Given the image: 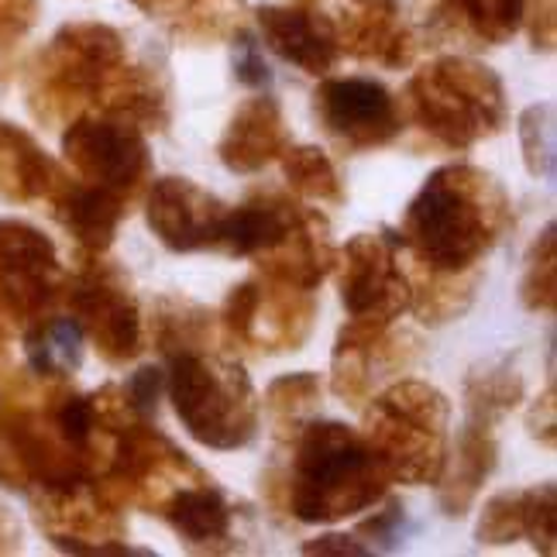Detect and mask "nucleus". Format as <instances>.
<instances>
[{
  "instance_id": "obj_1",
  "label": "nucleus",
  "mask_w": 557,
  "mask_h": 557,
  "mask_svg": "<svg viewBox=\"0 0 557 557\" xmlns=\"http://www.w3.org/2000/svg\"><path fill=\"white\" fill-rule=\"evenodd\" d=\"M28 111L38 124L66 127L79 114H114L162 132L169 87L159 70L132 55L127 38L103 21H70L28 70Z\"/></svg>"
},
{
  "instance_id": "obj_2",
  "label": "nucleus",
  "mask_w": 557,
  "mask_h": 557,
  "mask_svg": "<svg viewBox=\"0 0 557 557\" xmlns=\"http://www.w3.org/2000/svg\"><path fill=\"white\" fill-rule=\"evenodd\" d=\"M0 431L32 485L62 488L94 482L107 441L90 396H79L70 379L17 372L0 389Z\"/></svg>"
},
{
  "instance_id": "obj_3",
  "label": "nucleus",
  "mask_w": 557,
  "mask_h": 557,
  "mask_svg": "<svg viewBox=\"0 0 557 557\" xmlns=\"http://www.w3.org/2000/svg\"><path fill=\"white\" fill-rule=\"evenodd\" d=\"M512 227L506 186L479 165H441L406 203L399 242L431 269H479Z\"/></svg>"
},
{
  "instance_id": "obj_4",
  "label": "nucleus",
  "mask_w": 557,
  "mask_h": 557,
  "mask_svg": "<svg viewBox=\"0 0 557 557\" xmlns=\"http://www.w3.org/2000/svg\"><path fill=\"white\" fill-rule=\"evenodd\" d=\"M293 461L283 475V506L299 523H337L379 506L389 475L372 447L345 423L310 420L293 441Z\"/></svg>"
},
{
  "instance_id": "obj_5",
  "label": "nucleus",
  "mask_w": 557,
  "mask_h": 557,
  "mask_svg": "<svg viewBox=\"0 0 557 557\" xmlns=\"http://www.w3.org/2000/svg\"><path fill=\"white\" fill-rule=\"evenodd\" d=\"M165 393L186 434L210 451H238L259 434V399L251 379L221 345L169 355Z\"/></svg>"
},
{
  "instance_id": "obj_6",
  "label": "nucleus",
  "mask_w": 557,
  "mask_h": 557,
  "mask_svg": "<svg viewBox=\"0 0 557 557\" xmlns=\"http://www.w3.org/2000/svg\"><path fill=\"white\" fill-rule=\"evenodd\" d=\"M406 111L423 135L465 152L509 124V100L496 70L465 55H441L406 83Z\"/></svg>"
},
{
  "instance_id": "obj_7",
  "label": "nucleus",
  "mask_w": 557,
  "mask_h": 557,
  "mask_svg": "<svg viewBox=\"0 0 557 557\" xmlns=\"http://www.w3.org/2000/svg\"><path fill=\"white\" fill-rule=\"evenodd\" d=\"M447 426L451 403L437 385L399 375L369 399L361 437L389 482L434 485L447 461Z\"/></svg>"
},
{
  "instance_id": "obj_8",
  "label": "nucleus",
  "mask_w": 557,
  "mask_h": 557,
  "mask_svg": "<svg viewBox=\"0 0 557 557\" xmlns=\"http://www.w3.org/2000/svg\"><path fill=\"white\" fill-rule=\"evenodd\" d=\"M70 313L83 337L107 366H127L145 348V320L127 272L107 255H79L76 272L66 275Z\"/></svg>"
},
{
  "instance_id": "obj_9",
  "label": "nucleus",
  "mask_w": 557,
  "mask_h": 557,
  "mask_svg": "<svg viewBox=\"0 0 557 557\" xmlns=\"http://www.w3.org/2000/svg\"><path fill=\"white\" fill-rule=\"evenodd\" d=\"M317 324L313 289L278 283L269 275H251L238 283L221 304L218 327L231 348H248L262 355H289L310 341Z\"/></svg>"
},
{
  "instance_id": "obj_10",
  "label": "nucleus",
  "mask_w": 557,
  "mask_h": 557,
  "mask_svg": "<svg viewBox=\"0 0 557 557\" xmlns=\"http://www.w3.org/2000/svg\"><path fill=\"white\" fill-rule=\"evenodd\" d=\"M62 156L73 176L135 203L152 183V152L145 127L114 114H79L62 132Z\"/></svg>"
},
{
  "instance_id": "obj_11",
  "label": "nucleus",
  "mask_w": 557,
  "mask_h": 557,
  "mask_svg": "<svg viewBox=\"0 0 557 557\" xmlns=\"http://www.w3.org/2000/svg\"><path fill=\"white\" fill-rule=\"evenodd\" d=\"M35 523L46 541L62 554L79 557H124V554H152L145 547L127 544V523L121 506L111 503L97 488V482H76L62 488H38Z\"/></svg>"
},
{
  "instance_id": "obj_12",
  "label": "nucleus",
  "mask_w": 557,
  "mask_h": 557,
  "mask_svg": "<svg viewBox=\"0 0 557 557\" xmlns=\"http://www.w3.org/2000/svg\"><path fill=\"white\" fill-rule=\"evenodd\" d=\"M66 269L46 231L28 221H0V317L28 327L62 304Z\"/></svg>"
},
{
  "instance_id": "obj_13",
  "label": "nucleus",
  "mask_w": 557,
  "mask_h": 557,
  "mask_svg": "<svg viewBox=\"0 0 557 557\" xmlns=\"http://www.w3.org/2000/svg\"><path fill=\"white\" fill-rule=\"evenodd\" d=\"M420 355L413 334L393 331V320L351 317L331 351V389L348 406H366L382 382L399 379Z\"/></svg>"
},
{
  "instance_id": "obj_14",
  "label": "nucleus",
  "mask_w": 557,
  "mask_h": 557,
  "mask_svg": "<svg viewBox=\"0 0 557 557\" xmlns=\"http://www.w3.org/2000/svg\"><path fill=\"white\" fill-rule=\"evenodd\" d=\"M313 114L334 145L345 152H375L393 145L403 132V107L366 76H320L313 90Z\"/></svg>"
},
{
  "instance_id": "obj_15",
  "label": "nucleus",
  "mask_w": 557,
  "mask_h": 557,
  "mask_svg": "<svg viewBox=\"0 0 557 557\" xmlns=\"http://www.w3.org/2000/svg\"><path fill=\"white\" fill-rule=\"evenodd\" d=\"M337 293L348 317L396 320L410 310V278L399 265V251L382 234H355L337 251Z\"/></svg>"
},
{
  "instance_id": "obj_16",
  "label": "nucleus",
  "mask_w": 557,
  "mask_h": 557,
  "mask_svg": "<svg viewBox=\"0 0 557 557\" xmlns=\"http://www.w3.org/2000/svg\"><path fill=\"white\" fill-rule=\"evenodd\" d=\"M227 210L231 207L200 183L186 176H162L148 189L145 221L159 238V245L176 255L218 251Z\"/></svg>"
},
{
  "instance_id": "obj_17",
  "label": "nucleus",
  "mask_w": 557,
  "mask_h": 557,
  "mask_svg": "<svg viewBox=\"0 0 557 557\" xmlns=\"http://www.w3.org/2000/svg\"><path fill=\"white\" fill-rule=\"evenodd\" d=\"M255 25L262 32L265 49L307 76H327L337 59V25L313 4H262L255 8Z\"/></svg>"
},
{
  "instance_id": "obj_18",
  "label": "nucleus",
  "mask_w": 557,
  "mask_h": 557,
  "mask_svg": "<svg viewBox=\"0 0 557 557\" xmlns=\"http://www.w3.org/2000/svg\"><path fill=\"white\" fill-rule=\"evenodd\" d=\"M156 517L176 533L180 544L200 554H224L238 547V509L213 479L189 482L169 496Z\"/></svg>"
},
{
  "instance_id": "obj_19",
  "label": "nucleus",
  "mask_w": 557,
  "mask_h": 557,
  "mask_svg": "<svg viewBox=\"0 0 557 557\" xmlns=\"http://www.w3.org/2000/svg\"><path fill=\"white\" fill-rule=\"evenodd\" d=\"M334 25L341 52L351 59L375 62L382 70H406L417 55V38L396 0H355V8Z\"/></svg>"
},
{
  "instance_id": "obj_20",
  "label": "nucleus",
  "mask_w": 557,
  "mask_h": 557,
  "mask_svg": "<svg viewBox=\"0 0 557 557\" xmlns=\"http://www.w3.org/2000/svg\"><path fill=\"white\" fill-rule=\"evenodd\" d=\"M286 148H289V127L283 117V107L269 94H255L231 114L218 141V159L231 173L251 176L283 159Z\"/></svg>"
},
{
  "instance_id": "obj_21",
  "label": "nucleus",
  "mask_w": 557,
  "mask_h": 557,
  "mask_svg": "<svg viewBox=\"0 0 557 557\" xmlns=\"http://www.w3.org/2000/svg\"><path fill=\"white\" fill-rule=\"evenodd\" d=\"M52 218L76 242L79 255H107L127 218V200L66 173L49 197Z\"/></svg>"
},
{
  "instance_id": "obj_22",
  "label": "nucleus",
  "mask_w": 557,
  "mask_h": 557,
  "mask_svg": "<svg viewBox=\"0 0 557 557\" xmlns=\"http://www.w3.org/2000/svg\"><path fill=\"white\" fill-rule=\"evenodd\" d=\"M334 262H337V248L331 242V224L324 213L310 207L283 238L255 259L262 275L299 289H320V283L334 272Z\"/></svg>"
},
{
  "instance_id": "obj_23",
  "label": "nucleus",
  "mask_w": 557,
  "mask_h": 557,
  "mask_svg": "<svg viewBox=\"0 0 557 557\" xmlns=\"http://www.w3.org/2000/svg\"><path fill=\"white\" fill-rule=\"evenodd\" d=\"M499 465V437L496 426L482 423V420H465L455 451H447L444 471L437 485V506L444 517H465V512L475 506L479 492L492 479V471Z\"/></svg>"
},
{
  "instance_id": "obj_24",
  "label": "nucleus",
  "mask_w": 557,
  "mask_h": 557,
  "mask_svg": "<svg viewBox=\"0 0 557 557\" xmlns=\"http://www.w3.org/2000/svg\"><path fill=\"white\" fill-rule=\"evenodd\" d=\"M62 180L66 169L35 141V135L0 117V200L49 203Z\"/></svg>"
},
{
  "instance_id": "obj_25",
  "label": "nucleus",
  "mask_w": 557,
  "mask_h": 557,
  "mask_svg": "<svg viewBox=\"0 0 557 557\" xmlns=\"http://www.w3.org/2000/svg\"><path fill=\"white\" fill-rule=\"evenodd\" d=\"M132 4L169 25L180 41L189 46H213L245 32L242 0H132Z\"/></svg>"
},
{
  "instance_id": "obj_26",
  "label": "nucleus",
  "mask_w": 557,
  "mask_h": 557,
  "mask_svg": "<svg viewBox=\"0 0 557 557\" xmlns=\"http://www.w3.org/2000/svg\"><path fill=\"white\" fill-rule=\"evenodd\" d=\"M410 278V310L417 320L431 327H444L451 320H461L482 289V265L479 269H431L413 262L406 272Z\"/></svg>"
},
{
  "instance_id": "obj_27",
  "label": "nucleus",
  "mask_w": 557,
  "mask_h": 557,
  "mask_svg": "<svg viewBox=\"0 0 557 557\" xmlns=\"http://www.w3.org/2000/svg\"><path fill=\"white\" fill-rule=\"evenodd\" d=\"M152 341L162 358L189 351V348H207V345H224L218 317H213L203 304L189 299L183 293H165L152 307Z\"/></svg>"
},
{
  "instance_id": "obj_28",
  "label": "nucleus",
  "mask_w": 557,
  "mask_h": 557,
  "mask_svg": "<svg viewBox=\"0 0 557 557\" xmlns=\"http://www.w3.org/2000/svg\"><path fill=\"white\" fill-rule=\"evenodd\" d=\"M527 396L523 372L509 358L485 361L465 379V420H482L499 426Z\"/></svg>"
},
{
  "instance_id": "obj_29",
  "label": "nucleus",
  "mask_w": 557,
  "mask_h": 557,
  "mask_svg": "<svg viewBox=\"0 0 557 557\" xmlns=\"http://www.w3.org/2000/svg\"><path fill=\"white\" fill-rule=\"evenodd\" d=\"M83 331L73 317H59L55 310L25 327L28 366L38 375L70 379L83 366Z\"/></svg>"
},
{
  "instance_id": "obj_30",
  "label": "nucleus",
  "mask_w": 557,
  "mask_h": 557,
  "mask_svg": "<svg viewBox=\"0 0 557 557\" xmlns=\"http://www.w3.org/2000/svg\"><path fill=\"white\" fill-rule=\"evenodd\" d=\"M437 17L482 46H503L523 25V0H437Z\"/></svg>"
},
{
  "instance_id": "obj_31",
  "label": "nucleus",
  "mask_w": 557,
  "mask_h": 557,
  "mask_svg": "<svg viewBox=\"0 0 557 557\" xmlns=\"http://www.w3.org/2000/svg\"><path fill=\"white\" fill-rule=\"evenodd\" d=\"M320 403H324V382L317 372L278 375L265 389V417L275 441L289 444L317 417Z\"/></svg>"
},
{
  "instance_id": "obj_32",
  "label": "nucleus",
  "mask_w": 557,
  "mask_h": 557,
  "mask_svg": "<svg viewBox=\"0 0 557 557\" xmlns=\"http://www.w3.org/2000/svg\"><path fill=\"white\" fill-rule=\"evenodd\" d=\"M283 162V180L286 186L296 193V197L313 200V203H345V183H341L337 165L331 162V156L317 145H299V148H286Z\"/></svg>"
},
{
  "instance_id": "obj_33",
  "label": "nucleus",
  "mask_w": 557,
  "mask_h": 557,
  "mask_svg": "<svg viewBox=\"0 0 557 557\" xmlns=\"http://www.w3.org/2000/svg\"><path fill=\"white\" fill-rule=\"evenodd\" d=\"M520 304L530 313H554L557 307V227L547 224L537 242L530 245L523 283H520Z\"/></svg>"
},
{
  "instance_id": "obj_34",
  "label": "nucleus",
  "mask_w": 557,
  "mask_h": 557,
  "mask_svg": "<svg viewBox=\"0 0 557 557\" xmlns=\"http://www.w3.org/2000/svg\"><path fill=\"white\" fill-rule=\"evenodd\" d=\"M523 509H527V488L496 492L479 517L475 541L485 547H506L523 541Z\"/></svg>"
},
{
  "instance_id": "obj_35",
  "label": "nucleus",
  "mask_w": 557,
  "mask_h": 557,
  "mask_svg": "<svg viewBox=\"0 0 557 557\" xmlns=\"http://www.w3.org/2000/svg\"><path fill=\"white\" fill-rule=\"evenodd\" d=\"M520 152L533 180L554 173V103H533L520 114Z\"/></svg>"
},
{
  "instance_id": "obj_36",
  "label": "nucleus",
  "mask_w": 557,
  "mask_h": 557,
  "mask_svg": "<svg viewBox=\"0 0 557 557\" xmlns=\"http://www.w3.org/2000/svg\"><path fill=\"white\" fill-rule=\"evenodd\" d=\"M523 541L530 547L550 557L557 550V488L554 482L530 485L527 488V509H523Z\"/></svg>"
},
{
  "instance_id": "obj_37",
  "label": "nucleus",
  "mask_w": 557,
  "mask_h": 557,
  "mask_svg": "<svg viewBox=\"0 0 557 557\" xmlns=\"http://www.w3.org/2000/svg\"><path fill=\"white\" fill-rule=\"evenodd\" d=\"M165 393V372L156 369V366H145L138 369L132 379L124 382V396L132 399V406L141 413V417H152L159 413V399Z\"/></svg>"
},
{
  "instance_id": "obj_38",
  "label": "nucleus",
  "mask_w": 557,
  "mask_h": 557,
  "mask_svg": "<svg viewBox=\"0 0 557 557\" xmlns=\"http://www.w3.org/2000/svg\"><path fill=\"white\" fill-rule=\"evenodd\" d=\"M38 25V0H0V49H14Z\"/></svg>"
},
{
  "instance_id": "obj_39",
  "label": "nucleus",
  "mask_w": 557,
  "mask_h": 557,
  "mask_svg": "<svg viewBox=\"0 0 557 557\" xmlns=\"http://www.w3.org/2000/svg\"><path fill=\"white\" fill-rule=\"evenodd\" d=\"M523 25L530 46L537 52H554L557 35V0H523Z\"/></svg>"
},
{
  "instance_id": "obj_40",
  "label": "nucleus",
  "mask_w": 557,
  "mask_h": 557,
  "mask_svg": "<svg viewBox=\"0 0 557 557\" xmlns=\"http://www.w3.org/2000/svg\"><path fill=\"white\" fill-rule=\"evenodd\" d=\"M557 393H554V369H550V379L544 385V393L537 396V403L530 406V413H527V431L533 441H541V444H554L557 441Z\"/></svg>"
},
{
  "instance_id": "obj_41",
  "label": "nucleus",
  "mask_w": 557,
  "mask_h": 557,
  "mask_svg": "<svg viewBox=\"0 0 557 557\" xmlns=\"http://www.w3.org/2000/svg\"><path fill=\"white\" fill-rule=\"evenodd\" d=\"M234 41H238V55H234V76H238V83H245V87H265L269 66H265L259 46H255L245 32L234 35Z\"/></svg>"
},
{
  "instance_id": "obj_42",
  "label": "nucleus",
  "mask_w": 557,
  "mask_h": 557,
  "mask_svg": "<svg viewBox=\"0 0 557 557\" xmlns=\"http://www.w3.org/2000/svg\"><path fill=\"white\" fill-rule=\"evenodd\" d=\"M304 554H324V557H366L372 554V544H366L358 533H320L299 547Z\"/></svg>"
},
{
  "instance_id": "obj_43",
  "label": "nucleus",
  "mask_w": 557,
  "mask_h": 557,
  "mask_svg": "<svg viewBox=\"0 0 557 557\" xmlns=\"http://www.w3.org/2000/svg\"><path fill=\"white\" fill-rule=\"evenodd\" d=\"M399 523H403V506L399 503H385V509H379L372 520H366L358 527V537H372V550H375V541L379 544H396Z\"/></svg>"
},
{
  "instance_id": "obj_44",
  "label": "nucleus",
  "mask_w": 557,
  "mask_h": 557,
  "mask_svg": "<svg viewBox=\"0 0 557 557\" xmlns=\"http://www.w3.org/2000/svg\"><path fill=\"white\" fill-rule=\"evenodd\" d=\"M0 485H4V488H14V492L32 488V482H28V475H25V468H21L17 455L11 451V444H8L4 431H0Z\"/></svg>"
},
{
  "instance_id": "obj_45",
  "label": "nucleus",
  "mask_w": 557,
  "mask_h": 557,
  "mask_svg": "<svg viewBox=\"0 0 557 557\" xmlns=\"http://www.w3.org/2000/svg\"><path fill=\"white\" fill-rule=\"evenodd\" d=\"M21 541H25V533H21L17 517L8 506H0V554H17Z\"/></svg>"
},
{
  "instance_id": "obj_46",
  "label": "nucleus",
  "mask_w": 557,
  "mask_h": 557,
  "mask_svg": "<svg viewBox=\"0 0 557 557\" xmlns=\"http://www.w3.org/2000/svg\"><path fill=\"white\" fill-rule=\"evenodd\" d=\"M11 375V334L4 327V317H0V382Z\"/></svg>"
},
{
  "instance_id": "obj_47",
  "label": "nucleus",
  "mask_w": 557,
  "mask_h": 557,
  "mask_svg": "<svg viewBox=\"0 0 557 557\" xmlns=\"http://www.w3.org/2000/svg\"><path fill=\"white\" fill-rule=\"evenodd\" d=\"M293 4H317V0H293Z\"/></svg>"
}]
</instances>
